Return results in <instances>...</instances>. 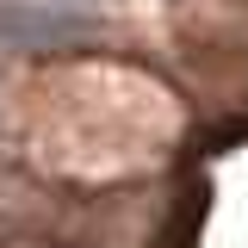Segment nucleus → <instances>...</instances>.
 I'll return each mask as SVG.
<instances>
[{
  "label": "nucleus",
  "mask_w": 248,
  "mask_h": 248,
  "mask_svg": "<svg viewBox=\"0 0 248 248\" xmlns=\"http://www.w3.org/2000/svg\"><path fill=\"white\" fill-rule=\"evenodd\" d=\"M31 6H56V13H93L99 0H31Z\"/></svg>",
  "instance_id": "nucleus-2"
},
{
  "label": "nucleus",
  "mask_w": 248,
  "mask_h": 248,
  "mask_svg": "<svg viewBox=\"0 0 248 248\" xmlns=\"http://www.w3.org/2000/svg\"><path fill=\"white\" fill-rule=\"evenodd\" d=\"M99 37L93 13H56L31 0H0V56H62Z\"/></svg>",
  "instance_id": "nucleus-1"
}]
</instances>
